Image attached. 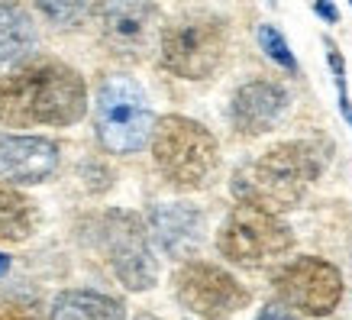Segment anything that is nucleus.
Returning <instances> with one entry per match:
<instances>
[{
	"instance_id": "423d86ee",
	"label": "nucleus",
	"mask_w": 352,
	"mask_h": 320,
	"mask_svg": "<svg viewBox=\"0 0 352 320\" xmlns=\"http://www.w3.org/2000/svg\"><path fill=\"white\" fill-rule=\"evenodd\" d=\"M291 243L294 236L288 224H281L275 211L249 201L236 204L217 233V249L236 266H265L272 259L285 256Z\"/></svg>"
},
{
	"instance_id": "6ab92c4d",
	"label": "nucleus",
	"mask_w": 352,
	"mask_h": 320,
	"mask_svg": "<svg viewBox=\"0 0 352 320\" xmlns=\"http://www.w3.org/2000/svg\"><path fill=\"white\" fill-rule=\"evenodd\" d=\"M258 320H294V314L285 304H268V308H262Z\"/></svg>"
},
{
	"instance_id": "1a4fd4ad",
	"label": "nucleus",
	"mask_w": 352,
	"mask_h": 320,
	"mask_svg": "<svg viewBox=\"0 0 352 320\" xmlns=\"http://www.w3.org/2000/svg\"><path fill=\"white\" fill-rule=\"evenodd\" d=\"M275 291L288 308L307 317H327L342 298V275L327 259L300 256L275 275Z\"/></svg>"
},
{
	"instance_id": "4468645a",
	"label": "nucleus",
	"mask_w": 352,
	"mask_h": 320,
	"mask_svg": "<svg viewBox=\"0 0 352 320\" xmlns=\"http://www.w3.org/2000/svg\"><path fill=\"white\" fill-rule=\"evenodd\" d=\"M49 320H126V310L117 298L97 291H62Z\"/></svg>"
},
{
	"instance_id": "a211bd4d",
	"label": "nucleus",
	"mask_w": 352,
	"mask_h": 320,
	"mask_svg": "<svg viewBox=\"0 0 352 320\" xmlns=\"http://www.w3.org/2000/svg\"><path fill=\"white\" fill-rule=\"evenodd\" d=\"M258 45H262V52H265L268 58H275L281 68L298 72V62H294V55H291L288 43H285V36H281L275 26H258Z\"/></svg>"
},
{
	"instance_id": "9d476101",
	"label": "nucleus",
	"mask_w": 352,
	"mask_h": 320,
	"mask_svg": "<svg viewBox=\"0 0 352 320\" xmlns=\"http://www.w3.org/2000/svg\"><path fill=\"white\" fill-rule=\"evenodd\" d=\"M159 30V10L152 0H100L104 43L120 55H146Z\"/></svg>"
},
{
	"instance_id": "6e6552de",
	"label": "nucleus",
	"mask_w": 352,
	"mask_h": 320,
	"mask_svg": "<svg viewBox=\"0 0 352 320\" xmlns=\"http://www.w3.org/2000/svg\"><path fill=\"white\" fill-rule=\"evenodd\" d=\"M175 295L204 320H226L249 304V291L230 272L210 262H188L175 272Z\"/></svg>"
},
{
	"instance_id": "aec40b11",
	"label": "nucleus",
	"mask_w": 352,
	"mask_h": 320,
	"mask_svg": "<svg viewBox=\"0 0 352 320\" xmlns=\"http://www.w3.org/2000/svg\"><path fill=\"white\" fill-rule=\"evenodd\" d=\"M0 320H30V317H26L20 308H13V304H3V301H0Z\"/></svg>"
},
{
	"instance_id": "20e7f679",
	"label": "nucleus",
	"mask_w": 352,
	"mask_h": 320,
	"mask_svg": "<svg viewBox=\"0 0 352 320\" xmlns=\"http://www.w3.org/2000/svg\"><path fill=\"white\" fill-rule=\"evenodd\" d=\"M94 123L104 149L117 156L139 152L155 129L146 91L126 75H110L100 81L94 100Z\"/></svg>"
},
{
	"instance_id": "2eb2a0df",
	"label": "nucleus",
	"mask_w": 352,
	"mask_h": 320,
	"mask_svg": "<svg viewBox=\"0 0 352 320\" xmlns=\"http://www.w3.org/2000/svg\"><path fill=\"white\" fill-rule=\"evenodd\" d=\"M36 45V26L30 13L13 0H0V65L16 62Z\"/></svg>"
},
{
	"instance_id": "0eeeda50",
	"label": "nucleus",
	"mask_w": 352,
	"mask_h": 320,
	"mask_svg": "<svg viewBox=\"0 0 352 320\" xmlns=\"http://www.w3.org/2000/svg\"><path fill=\"white\" fill-rule=\"evenodd\" d=\"M97 236H100V246H104L117 278L129 291H146L155 285L159 268H155V259H152V249L146 243V230L139 224V217L123 211L104 213Z\"/></svg>"
},
{
	"instance_id": "f8f14e48",
	"label": "nucleus",
	"mask_w": 352,
	"mask_h": 320,
	"mask_svg": "<svg viewBox=\"0 0 352 320\" xmlns=\"http://www.w3.org/2000/svg\"><path fill=\"white\" fill-rule=\"evenodd\" d=\"M58 169V146L45 136L0 133V175L10 182L36 184Z\"/></svg>"
},
{
	"instance_id": "f3484780",
	"label": "nucleus",
	"mask_w": 352,
	"mask_h": 320,
	"mask_svg": "<svg viewBox=\"0 0 352 320\" xmlns=\"http://www.w3.org/2000/svg\"><path fill=\"white\" fill-rule=\"evenodd\" d=\"M100 0H36V7L49 17L52 23H62V26H78L85 23Z\"/></svg>"
},
{
	"instance_id": "4be33fe9",
	"label": "nucleus",
	"mask_w": 352,
	"mask_h": 320,
	"mask_svg": "<svg viewBox=\"0 0 352 320\" xmlns=\"http://www.w3.org/2000/svg\"><path fill=\"white\" fill-rule=\"evenodd\" d=\"M3 272H7V259L0 256V275H3Z\"/></svg>"
},
{
	"instance_id": "7ed1b4c3",
	"label": "nucleus",
	"mask_w": 352,
	"mask_h": 320,
	"mask_svg": "<svg viewBox=\"0 0 352 320\" xmlns=\"http://www.w3.org/2000/svg\"><path fill=\"white\" fill-rule=\"evenodd\" d=\"M152 159L175 188L194 191L210 184L220 165V146L214 133L188 117H162L152 129Z\"/></svg>"
},
{
	"instance_id": "412c9836",
	"label": "nucleus",
	"mask_w": 352,
	"mask_h": 320,
	"mask_svg": "<svg viewBox=\"0 0 352 320\" xmlns=\"http://www.w3.org/2000/svg\"><path fill=\"white\" fill-rule=\"evenodd\" d=\"M314 10L320 13V17H323L327 23H336V10H333L330 0H317V3H314Z\"/></svg>"
},
{
	"instance_id": "f257e3e1",
	"label": "nucleus",
	"mask_w": 352,
	"mask_h": 320,
	"mask_svg": "<svg viewBox=\"0 0 352 320\" xmlns=\"http://www.w3.org/2000/svg\"><path fill=\"white\" fill-rule=\"evenodd\" d=\"M85 110V81L62 62L36 58L0 78V123L7 127H72Z\"/></svg>"
},
{
	"instance_id": "ddd939ff",
	"label": "nucleus",
	"mask_w": 352,
	"mask_h": 320,
	"mask_svg": "<svg viewBox=\"0 0 352 320\" xmlns=\"http://www.w3.org/2000/svg\"><path fill=\"white\" fill-rule=\"evenodd\" d=\"M149 233L162 253L191 256L204 236V213L191 204H159L149 213Z\"/></svg>"
},
{
	"instance_id": "9b49d317",
	"label": "nucleus",
	"mask_w": 352,
	"mask_h": 320,
	"mask_svg": "<svg viewBox=\"0 0 352 320\" xmlns=\"http://www.w3.org/2000/svg\"><path fill=\"white\" fill-rule=\"evenodd\" d=\"M288 110V91L275 81H249L233 94L230 120L236 133L243 136H258L278 127V120Z\"/></svg>"
},
{
	"instance_id": "f03ea898",
	"label": "nucleus",
	"mask_w": 352,
	"mask_h": 320,
	"mask_svg": "<svg viewBox=\"0 0 352 320\" xmlns=\"http://www.w3.org/2000/svg\"><path fill=\"white\" fill-rule=\"evenodd\" d=\"M320 171L323 159L314 142H281L268 149L262 159L236 171L233 194L239 201L258 204L278 213L294 207Z\"/></svg>"
},
{
	"instance_id": "b1692460",
	"label": "nucleus",
	"mask_w": 352,
	"mask_h": 320,
	"mask_svg": "<svg viewBox=\"0 0 352 320\" xmlns=\"http://www.w3.org/2000/svg\"><path fill=\"white\" fill-rule=\"evenodd\" d=\"M349 3H352V0H349Z\"/></svg>"
},
{
	"instance_id": "5701e85b",
	"label": "nucleus",
	"mask_w": 352,
	"mask_h": 320,
	"mask_svg": "<svg viewBox=\"0 0 352 320\" xmlns=\"http://www.w3.org/2000/svg\"><path fill=\"white\" fill-rule=\"evenodd\" d=\"M142 320H149V317H142Z\"/></svg>"
},
{
	"instance_id": "39448f33",
	"label": "nucleus",
	"mask_w": 352,
	"mask_h": 320,
	"mask_svg": "<svg viewBox=\"0 0 352 320\" xmlns=\"http://www.w3.org/2000/svg\"><path fill=\"white\" fill-rule=\"evenodd\" d=\"M226 23L214 13H184L162 30L159 55L171 75L201 81L220 68L226 55Z\"/></svg>"
},
{
	"instance_id": "dca6fc26",
	"label": "nucleus",
	"mask_w": 352,
	"mask_h": 320,
	"mask_svg": "<svg viewBox=\"0 0 352 320\" xmlns=\"http://www.w3.org/2000/svg\"><path fill=\"white\" fill-rule=\"evenodd\" d=\"M36 224H39L36 204L26 194L0 184V239L20 243V239L36 233Z\"/></svg>"
}]
</instances>
